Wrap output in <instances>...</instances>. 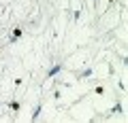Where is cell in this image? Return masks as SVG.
<instances>
[{
  "instance_id": "3",
  "label": "cell",
  "mask_w": 128,
  "mask_h": 123,
  "mask_svg": "<svg viewBox=\"0 0 128 123\" xmlns=\"http://www.w3.org/2000/svg\"><path fill=\"white\" fill-rule=\"evenodd\" d=\"M9 108L13 110V113H19V108H22V104H19L17 100H11V102H9Z\"/></svg>"
},
{
  "instance_id": "2",
  "label": "cell",
  "mask_w": 128,
  "mask_h": 123,
  "mask_svg": "<svg viewBox=\"0 0 128 123\" xmlns=\"http://www.w3.org/2000/svg\"><path fill=\"white\" fill-rule=\"evenodd\" d=\"M92 74H94V70L86 68V70H81V72H77V79H88V77H92Z\"/></svg>"
},
{
  "instance_id": "5",
  "label": "cell",
  "mask_w": 128,
  "mask_h": 123,
  "mask_svg": "<svg viewBox=\"0 0 128 123\" xmlns=\"http://www.w3.org/2000/svg\"><path fill=\"white\" fill-rule=\"evenodd\" d=\"M41 113H43V106L38 104L36 108H34V115H32V121H38V117H41Z\"/></svg>"
},
{
  "instance_id": "6",
  "label": "cell",
  "mask_w": 128,
  "mask_h": 123,
  "mask_svg": "<svg viewBox=\"0 0 128 123\" xmlns=\"http://www.w3.org/2000/svg\"><path fill=\"white\" fill-rule=\"evenodd\" d=\"M111 113H124V106H122V104H115V106H113V110H111Z\"/></svg>"
},
{
  "instance_id": "1",
  "label": "cell",
  "mask_w": 128,
  "mask_h": 123,
  "mask_svg": "<svg viewBox=\"0 0 128 123\" xmlns=\"http://www.w3.org/2000/svg\"><path fill=\"white\" fill-rule=\"evenodd\" d=\"M62 68H64V64H54L49 70H47V79H54V77H56V74H58Z\"/></svg>"
},
{
  "instance_id": "4",
  "label": "cell",
  "mask_w": 128,
  "mask_h": 123,
  "mask_svg": "<svg viewBox=\"0 0 128 123\" xmlns=\"http://www.w3.org/2000/svg\"><path fill=\"white\" fill-rule=\"evenodd\" d=\"M22 32H24L22 28H15V30H13V34H11V42H15V41H17V38L22 36Z\"/></svg>"
}]
</instances>
